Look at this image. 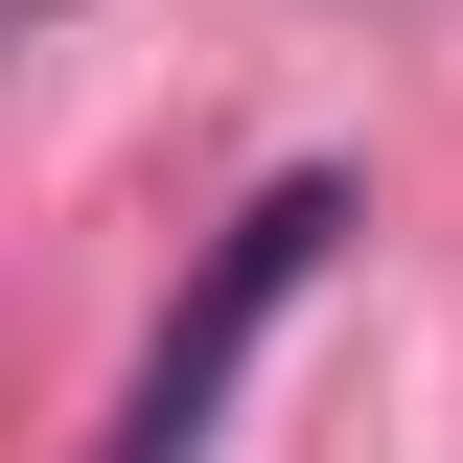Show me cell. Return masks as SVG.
I'll use <instances>...</instances> for the list:
<instances>
[{
  "label": "cell",
  "instance_id": "1",
  "mask_svg": "<svg viewBox=\"0 0 463 463\" xmlns=\"http://www.w3.org/2000/svg\"><path fill=\"white\" fill-rule=\"evenodd\" d=\"M325 232H347V185L301 163V185H255V209L209 232V279L163 301V347H139V394H116V440L93 463H209L232 440V394H255V347L301 325V279H325Z\"/></svg>",
  "mask_w": 463,
  "mask_h": 463
}]
</instances>
